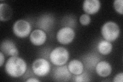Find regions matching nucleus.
<instances>
[{"instance_id": "obj_17", "label": "nucleus", "mask_w": 123, "mask_h": 82, "mask_svg": "<svg viewBox=\"0 0 123 82\" xmlns=\"http://www.w3.org/2000/svg\"><path fill=\"white\" fill-rule=\"evenodd\" d=\"M113 5L114 9L117 13L122 15L123 14V0H115Z\"/></svg>"}, {"instance_id": "obj_4", "label": "nucleus", "mask_w": 123, "mask_h": 82, "mask_svg": "<svg viewBox=\"0 0 123 82\" xmlns=\"http://www.w3.org/2000/svg\"><path fill=\"white\" fill-rule=\"evenodd\" d=\"M51 65L48 61L44 58H38L34 60L32 64V70L34 75L44 77L50 71Z\"/></svg>"}, {"instance_id": "obj_16", "label": "nucleus", "mask_w": 123, "mask_h": 82, "mask_svg": "<svg viewBox=\"0 0 123 82\" xmlns=\"http://www.w3.org/2000/svg\"><path fill=\"white\" fill-rule=\"evenodd\" d=\"M113 49V46L111 42L105 40L99 41L97 45V49L98 52L102 55L106 56L109 54Z\"/></svg>"}, {"instance_id": "obj_20", "label": "nucleus", "mask_w": 123, "mask_h": 82, "mask_svg": "<svg viewBox=\"0 0 123 82\" xmlns=\"http://www.w3.org/2000/svg\"><path fill=\"white\" fill-rule=\"evenodd\" d=\"M113 81L114 82H123V72H120L115 76Z\"/></svg>"}, {"instance_id": "obj_5", "label": "nucleus", "mask_w": 123, "mask_h": 82, "mask_svg": "<svg viewBox=\"0 0 123 82\" xmlns=\"http://www.w3.org/2000/svg\"><path fill=\"white\" fill-rule=\"evenodd\" d=\"M12 30L15 36L18 38H24L27 37L31 33V25L25 19H18L13 24Z\"/></svg>"}, {"instance_id": "obj_22", "label": "nucleus", "mask_w": 123, "mask_h": 82, "mask_svg": "<svg viewBox=\"0 0 123 82\" xmlns=\"http://www.w3.org/2000/svg\"><path fill=\"white\" fill-rule=\"evenodd\" d=\"M27 82H40V81L35 77H29L26 80Z\"/></svg>"}, {"instance_id": "obj_8", "label": "nucleus", "mask_w": 123, "mask_h": 82, "mask_svg": "<svg viewBox=\"0 0 123 82\" xmlns=\"http://www.w3.org/2000/svg\"><path fill=\"white\" fill-rule=\"evenodd\" d=\"M1 51L4 54L11 57H17L19 52L17 46L13 41L10 40H5L2 42L0 46Z\"/></svg>"}, {"instance_id": "obj_10", "label": "nucleus", "mask_w": 123, "mask_h": 82, "mask_svg": "<svg viewBox=\"0 0 123 82\" xmlns=\"http://www.w3.org/2000/svg\"><path fill=\"white\" fill-rule=\"evenodd\" d=\"M99 0H85L83 3V9L88 14L97 13L101 8Z\"/></svg>"}, {"instance_id": "obj_15", "label": "nucleus", "mask_w": 123, "mask_h": 82, "mask_svg": "<svg viewBox=\"0 0 123 82\" xmlns=\"http://www.w3.org/2000/svg\"><path fill=\"white\" fill-rule=\"evenodd\" d=\"M12 15V10L6 3L0 4V20L2 22L8 21Z\"/></svg>"}, {"instance_id": "obj_7", "label": "nucleus", "mask_w": 123, "mask_h": 82, "mask_svg": "<svg viewBox=\"0 0 123 82\" xmlns=\"http://www.w3.org/2000/svg\"><path fill=\"white\" fill-rule=\"evenodd\" d=\"M53 77L59 82L68 81L71 77V73L69 71L67 66H57L52 70Z\"/></svg>"}, {"instance_id": "obj_14", "label": "nucleus", "mask_w": 123, "mask_h": 82, "mask_svg": "<svg viewBox=\"0 0 123 82\" xmlns=\"http://www.w3.org/2000/svg\"><path fill=\"white\" fill-rule=\"evenodd\" d=\"M84 63L86 68L88 69L93 70L95 68L96 65L100 61L99 57L94 53H91L87 54L83 58Z\"/></svg>"}, {"instance_id": "obj_19", "label": "nucleus", "mask_w": 123, "mask_h": 82, "mask_svg": "<svg viewBox=\"0 0 123 82\" xmlns=\"http://www.w3.org/2000/svg\"><path fill=\"white\" fill-rule=\"evenodd\" d=\"M80 22L83 26H87L90 24L91 18L89 14L84 13L82 14L80 18Z\"/></svg>"}, {"instance_id": "obj_9", "label": "nucleus", "mask_w": 123, "mask_h": 82, "mask_svg": "<svg viewBox=\"0 0 123 82\" xmlns=\"http://www.w3.org/2000/svg\"><path fill=\"white\" fill-rule=\"evenodd\" d=\"M29 37L31 43L37 46L43 45L47 40V34L46 32L40 29L34 30L31 32Z\"/></svg>"}, {"instance_id": "obj_13", "label": "nucleus", "mask_w": 123, "mask_h": 82, "mask_svg": "<svg viewBox=\"0 0 123 82\" xmlns=\"http://www.w3.org/2000/svg\"><path fill=\"white\" fill-rule=\"evenodd\" d=\"M68 69L71 74L78 76L84 72V65L82 61L78 60H73L69 62Z\"/></svg>"}, {"instance_id": "obj_6", "label": "nucleus", "mask_w": 123, "mask_h": 82, "mask_svg": "<svg viewBox=\"0 0 123 82\" xmlns=\"http://www.w3.org/2000/svg\"><path fill=\"white\" fill-rule=\"evenodd\" d=\"M75 36L74 30L71 27L65 26L61 28L56 33V40L60 44L67 45L71 43Z\"/></svg>"}, {"instance_id": "obj_2", "label": "nucleus", "mask_w": 123, "mask_h": 82, "mask_svg": "<svg viewBox=\"0 0 123 82\" xmlns=\"http://www.w3.org/2000/svg\"><path fill=\"white\" fill-rule=\"evenodd\" d=\"M101 34L104 40L111 43L113 42L120 36V28L116 23L108 21L102 26Z\"/></svg>"}, {"instance_id": "obj_12", "label": "nucleus", "mask_w": 123, "mask_h": 82, "mask_svg": "<svg viewBox=\"0 0 123 82\" xmlns=\"http://www.w3.org/2000/svg\"><path fill=\"white\" fill-rule=\"evenodd\" d=\"M95 71L98 75L101 77H107L111 75L112 68L111 64L105 61L98 62L96 65Z\"/></svg>"}, {"instance_id": "obj_21", "label": "nucleus", "mask_w": 123, "mask_h": 82, "mask_svg": "<svg viewBox=\"0 0 123 82\" xmlns=\"http://www.w3.org/2000/svg\"><path fill=\"white\" fill-rule=\"evenodd\" d=\"M5 62L4 54L2 52L0 51V67H2Z\"/></svg>"}, {"instance_id": "obj_11", "label": "nucleus", "mask_w": 123, "mask_h": 82, "mask_svg": "<svg viewBox=\"0 0 123 82\" xmlns=\"http://www.w3.org/2000/svg\"><path fill=\"white\" fill-rule=\"evenodd\" d=\"M55 19L50 14H44L38 19L37 25L40 29L48 32L51 30L54 24Z\"/></svg>"}, {"instance_id": "obj_1", "label": "nucleus", "mask_w": 123, "mask_h": 82, "mask_svg": "<svg viewBox=\"0 0 123 82\" xmlns=\"http://www.w3.org/2000/svg\"><path fill=\"white\" fill-rule=\"evenodd\" d=\"M27 65L22 58L17 57H11L5 64V70L8 76L12 77H19L25 74Z\"/></svg>"}, {"instance_id": "obj_18", "label": "nucleus", "mask_w": 123, "mask_h": 82, "mask_svg": "<svg viewBox=\"0 0 123 82\" xmlns=\"http://www.w3.org/2000/svg\"><path fill=\"white\" fill-rule=\"evenodd\" d=\"M74 81L77 82L90 81L89 75H88V73L86 72H83L80 75L75 76Z\"/></svg>"}, {"instance_id": "obj_3", "label": "nucleus", "mask_w": 123, "mask_h": 82, "mask_svg": "<svg viewBox=\"0 0 123 82\" xmlns=\"http://www.w3.org/2000/svg\"><path fill=\"white\" fill-rule=\"evenodd\" d=\"M69 53L63 47H57L50 53L49 58L51 63L55 66H62L67 63L69 60Z\"/></svg>"}]
</instances>
